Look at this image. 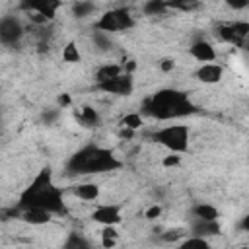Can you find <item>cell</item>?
Wrapping results in <instances>:
<instances>
[{"label":"cell","instance_id":"cell-14","mask_svg":"<svg viewBox=\"0 0 249 249\" xmlns=\"http://www.w3.org/2000/svg\"><path fill=\"white\" fill-rule=\"evenodd\" d=\"M72 195L84 202H95L101 196V187L95 181H84V183L72 185Z\"/></svg>","mask_w":249,"mask_h":249},{"label":"cell","instance_id":"cell-17","mask_svg":"<svg viewBox=\"0 0 249 249\" xmlns=\"http://www.w3.org/2000/svg\"><path fill=\"white\" fill-rule=\"evenodd\" d=\"M16 216H18L21 222L29 224V226H45V224H49V222L53 220V214H49V212H45V210H37V208L19 210V212H16Z\"/></svg>","mask_w":249,"mask_h":249},{"label":"cell","instance_id":"cell-21","mask_svg":"<svg viewBox=\"0 0 249 249\" xmlns=\"http://www.w3.org/2000/svg\"><path fill=\"white\" fill-rule=\"evenodd\" d=\"M175 249H212V245H210V239L195 237V235H185L175 245Z\"/></svg>","mask_w":249,"mask_h":249},{"label":"cell","instance_id":"cell-34","mask_svg":"<svg viewBox=\"0 0 249 249\" xmlns=\"http://www.w3.org/2000/svg\"><path fill=\"white\" fill-rule=\"evenodd\" d=\"M228 6L233 8V10H243V8L249 6V2L247 0H237V2H228Z\"/></svg>","mask_w":249,"mask_h":249},{"label":"cell","instance_id":"cell-29","mask_svg":"<svg viewBox=\"0 0 249 249\" xmlns=\"http://www.w3.org/2000/svg\"><path fill=\"white\" fill-rule=\"evenodd\" d=\"M179 163H181V156L179 154H167V156L161 158V165L167 167V169L169 167H177Z\"/></svg>","mask_w":249,"mask_h":249},{"label":"cell","instance_id":"cell-5","mask_svg":"<svg viewBox=\"0 0 249 249\" xmlns=\"http://www.w3.org/2000/svg\"><path fill=\"white\" fill-rule=\"evenodd\" d=\"M134 25H136V18H134V14H132L128 8H124V6H117V8H111V10L103 12V14L95 19V23H93V27H95L97 31H103V33H107V35L128 31V29H132Z\"/></svg>","mask_w":249,"mask_h":249},{"label":"cell","instance_id":"cell-27","mask_svg":"<svg viewBox=\"0 0 249 249\" xmlns=\"http://www.w3.org/2000/svg\"><path fill=\"white\" fill-rule=\"evenodd\" d=\"M60 117V107H51V109H45L43 115H41V121L45 124H54Z\"/></svg>","mask_w":249,"mask_h":249},{"label":"cell","instance_id":"cell-1","mask_svg":"<svg viewBox=\"0 0 249 249\" xmlns=\"http://www.w3.org/2000/svg\"><path fill=\"white\" fill-rule=\"evenodd\" d=\"M45 210L53 216H66V202H64V191L58 187L53 179V169L43 167L31 183L19 193L16 202V212L19 210Z\"/></svg>","mask_w":249,"mask_h":249},{"label":"cell","instance_id":"cell-16","mask_svg":"<svg viewBox=\"0 0 249 249\" xmlns=\"http://www.w3.org/2000/svg\"><path fill=\"white\" fill-rule=\"evenodd\" d=\"M191 218L193 220H204V222H214L220 218V210L210 204V202H195L191 206Z\"/></svg>","mask_w":249,"mask_h":249},{"label":"cell","instance_id":"cell-30","mask_svg":"<svg viewBox=\"0 0 249 249\" xmlns=\"http://www.w3.org/2000/svg\"><path fill=\"white\" fill-rule=\"evenodd\" d=\"M101 239H119V231L117 226H103L101 228Z\"/></svg>","mask_w":249,"mask_h":249},{"label":"cell","instance_id":"cell-10","mask_svg":"<svg viewBox=\"0 0 249 249\" xmlns=\"http://www.w3.org/2000/svg\"><path fill=\"white\" fill-rule=\"evenodd\" d=\"M60 8H62V2H56V0H37V2L25 0V2L19 4V10L23 14H39L51 23L54 21V18H56Z\"/></svg>","mask_w":249,"mask_h":249},{"label":"cell","instance_id":"cell-2","mask_svg":"<svg viewBox=\"0 0 249 249\" xmlns=\"http://www.w3.org/2000/svg\"><path fill=\"white\" fill-rule=\"evenodd\" d=\"M198 111L187 91L177 88H161L152 95L144 97L140 105V115L156 121H179L191 117Z\"/></svg>","mask_w":249,"mask_h":249},{"label":"cell","instance_id":"cell-28","mask_svg":"<svg viewBox=\"0 0 249 249\" xmlns=\"http://www.w3.org/2000/svg\"><path fill=\"white\" fill-rule=\"evenodd\" d=\"M183 237H185V231H183V230H167V231H163V233L160 235V239L165 241V243L177 241V239H183Z\"/></svg>","mask_w":249,"mask_h":249},{"label":"cell","instance_id":"cell-19","mask_svg":"<svg viewBox=\"0 0 249 249\" xmlns=\"http://www.w3.org/2000/svg\"><path fill=\"white\" fill-rule=\"evenodd\" d=\"M60 249H95V245L80 231H68Z\"/></svg>","mask_w":249,"mask_h":249},{"label":"cell","instance_id":"cell-4","mask_svg":"<svg viewBox=\"0 0 249 249\" xmlns=\"http://www.w3.org/2000/svg\"><path fill=\"white\" fill-rule=\"evenodd\" d=\"M150 138L163 146L165 150H169V154H185L189 150V142H191V130L187 124L175 123V124H165L161 128H156L150 132Z\"/></svg>","mask_w":249,"mask_h":249},{"label":"cell","instance_id":"cell-31","mask_svg":"<svg viewBox=\"0 0 249 249\" xmlns=\"http://www.w3.org/2000/svg\"><path fill=\"white\" fill-rule=\"evenodd\" d=\"M160 216H161V206H160V204H152V206H148L146 212H144V218H146V220H156V218H160Z\"/></svg>","mask_w":249,"mask_h":249},{"label":"cell","instance_id":"cell-20","mask_svg":"<svg viewBox=\"0 0 249 249\" xmlns=\"http://www.w3.org/2000/svg\"><path fill=\"white\" fill-rule=\"evenodd\" d=\"M97 12V4L95 2H86V0H82V2H74L72 6H70V14L76 18V19H88L89 16H93Z\"/></svg>","mask_w":249,"mask_h":249},{"label":"cell","instance_id":"cell-25","mask_svg":"<svg viewBox=\"0 0 249 249\" xmlns=\"http://www.w3.org/2000/svg\"><path fill=\"white\" fill-rule=\"evenodd\" d=\"M91 43H93V47L99 51V53H107V51H111V47H113V41H111V35H107V33H103V31H93V35H91Z\"/></svg>","mask_w":249,"mask_h":249},{"label":"cell","instance_id":"cell-15","mask_svg":"<svg viewBox=\"0 0 249 249\" xmlns=\"http://www.w3.org/2000/svg\"><path fill=\"white\" fill-rule=\"evenodd\" d=\"M76 121L82 124V126H88V128H97L101 126V115L97 113V109H93L91 105H82L76 109Z\"/></svg>","mask_w":249,"mask_h":249},{"label":"cell","instance_id":"cell-11","mask_svg":"<svg viewBox=\"0 0 249 249\" xmlns=\"http://www.w3.org/2000/svg\"><path fill=\"white\" fill-rule=\"evenodd\" d=\"M189 56L191 58H195L196 62H200V64H208V62H216V58H218V53H216V47L210 43V41H206L204 37H198V39H195L191 45H189Z\"/></svg>","mask_w":249,"mask_h":249},{"label":"cell","instance_id":"cell-7","mask_svg":"<svg viewBox=\"0 0 249 249\" xmlns=\"http://www.w3.org/2000/svg\"><path fill=\"white\" fill-rule=\"evenodd\" d=\"M23 37H25V23L18 16L14 14L0 16V45L18 47Z\"/></svg>","mask_w":249,"mask_h":249},{"label":"cell","instance_id":"cell-13","mask_svg":"<svg viewBox=\"0 0 249 249\" xmlns=\"http://www.w3.org/2000/svg\"><path fill=\"white\" fill-rule=\"evenodd\" d=\"M220 233H222V226H220L218 220H214V222H204V220H193V218H191L189 235L210 239V237H216V235H220Z\"/></svg>","mask_w":249,"mask_h":249},{"label":"cell","instance_id":"cell-18","mask_svg":"<svg viewBox=\"0 0 249 249\" xmlns=\"http://www.w3.org/2000/svg\"><path fill=\"white\" fill-rule=\"evenodd\" d=\"M124 70H123V64H119V62H105V64H101V66H97V70H95V74H93V84H101V82H107V80H111V78H117V76H121Z\"/></svg>","mask_w":249,"mask_h":249},{"label":"cell","instance_id":"cell-22","mask_svg":"<svg viewBox=\"0 0 249 249\" xmlns=\"http://www.w3.org/2000/svg\"><path fill=\"white\" fill-rule=\"evenodd\" d=\"M140 10L144 16H165L169 12L165 0H148L140 6Z\"/></svg>","mask_w":249,"mask_h":249},{"label":"cell","instance_id":"cell-8","mask_svg":"<svg viewBox=\"0 0 249 249\" xmlns=\"http://www.w3.org/2000/svg\"><path fill=\"white\" fill-rule=\"evenodd\" d=\"M93 89L103 91V93H109V95L126 97V95H130L134 91V78H132V74L123 72L117 78H111V80L101 82V84H93Z\"/></svg>","mask_w":249,"mask_h":249},{"label":"cell","instance_id":"cell-9","mask_svg":"<svg viewBox=\"0 0 249 249\" xmlns=\"http://www.w3.org/2000/svg\"><path fill=\"white\" fill-rule=\"evenodd\" d=\"M89 218H91L95 224H99L101 228H103V226H119V224L123 222V206H121V204H111V202H107V204H97V206L91 210Z\"/></svg>","mask_w":249,"mask_h":249},{"label":"cell","instance_id":"cell-26","mask_svg":"<svg viewBox=\"0 0 249 249\" xmlns=\"http://www.w3.org/2000/svg\"><path fill=\"white\" fill-rule=\"evenodd\" d=\"M165 2H167V10H177V12H193L200 6L198 2L193 0H165Z\"/></svg>","mask_w":249,"mask_h":249},{"label":"cell","instance_id":"cell-3","mask_svg":"<svg viewBox=\"0 0 249 249\" xmlns=\"http://www.w3.org/2000/svg\"><path fill=\"white\" fill-rule=\"evenodd\" d=\"M121 167L123 161L115 156V152L99 144H86L78 148L74 154H70L68 160L64 161V171L76 177L111 173Z\"/></svg>","mask_w":249,"mask_h":249},{"label":"cell","instance_id":"cell-32","mask_svg":"<svg viewBox=\"0 0 249 249\" xmlns=\"http://www.w3.org/2000/svg\"><path fill=\"white\" fill-rule=\"evenodd\" d=\"M158 66H160L161 72L167 74V72H171V70L175 68V60H173V58H161V60L158 62Z\"/></svg>","mask_w":249,"mask_h":249},{"label":"cell","instance_id":"cell-23","mask_svg":"<svg viewBox=\"0 0 249 249\" xmlns=\"http://www.w3.org/2000/svg\"><path fill=\"white\" fill-rule=\"evenodd\" d=\"M121 124H123V128H128V130L136 132V130L144 124V117H142L138 111H130V113H124V115H123Z\"/></svg>","mask_w":249,"mask_h":249},{"label":"cell","instance_id":"cell-33","mask_svg":"<svg viewBox=\"0 0 249 249\" xmlns=\"http://www.w3.org/2000/svg\"><path fill=\"white\" fill-rule=\"evenodd\" d=\"M70 103H72V97H70L68 93H62V95L58 97V107H60V109H64V107H68Z\"/></svg>","mask_w":249,"mask_h":249},{"label":"cell","instance_id":"cell-24","mask_svg":"<svg viewBox=\"0 0 249 249\" xmlns=\"http://www.w3.org/2000/svg\"><path fill=\"white\" fill-rule=\"evenodd\" d=\"M62 60L68 62V64H76L82 60V53L76 45V41H68L64 47H62Z\"/></svg>","mask_w":249,"mask_h":249},{"label":"cell","instance_id":"cell-35","mask_svg":"<svg viewBox=\"0 0 249 249\" xmlns=\"http://www.w3.org/2000/svg\"><path fill=\"white\" fill-rule=\"evenodd\" d=\"M132 136H134L132 130H128V128H123V130H121V138H132Z\"/></svg>","mask_w":249,"mask_h":249},{"label":"cell","instance_id":"cell-12","mask_svg":"<svg viewBox=\"0 0 249 249\" xmlns=\"http://www.w3.org/2000/svg\"><path fill=\"white\" fill-rule=\"evenodd\" d=\"M224 64L220 62H208V64H200L195 72V78L202 84H218L224 78Z\"/></svg>","mask_w":249,"mask_h":249},{"label":"cell","instance_id":"cell-6","mask_svg":"<svg viewBox=\"0 0 249 249\" xmlns=\"http://www.w3.org/2000/svg\"><path fill=\"white\" fill-rule=\"evenodd\" d=\"M214 37L220 43L237 47V49H247L249 41V21L245 19H233V21H222L214 25Z\"/></svg>","mask_w":249,"mask_h":249}]
</instances>
